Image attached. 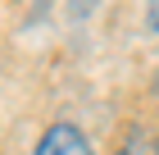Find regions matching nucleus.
Here are the masks:
<instances>
[{"label": "nucleus", "mask_w": 159, "mask_h": 155, "mask_svg": "<svg viewBox=\"0 0 159 155\" xmlns=\"http://www.w3.org/2000/svg\"><path fill=\"white\" fill-rule=\"evenodd\" d=\"M37 155H96V146L86 142V132L77 123H55L37 142Z\"/></svg>", "instance_id": "nucleus-1"}, {"label": "nucleus", "mask_w": 159, "mask_h": 155, "mask_svg": "<svg viewBox=\"0 0 159 155\" xmlns=\"http://www.w3.org/2000/svg\"><path fill=\"white\" fill-rule=\"evenodd\" d=\"M146 23L159 32V0H146Z\"/></svg>", "instance_id": "nucleus-2"}, {"label": "nucleus", "mask_w": 159, "mask_h": 155, "mask_svg": "<svg viewBox=\"0 0 159 155\" xmlns=\"http://www.w3.org/2000/svg\"><path fill=\"white\" fill-rule=\"evenodd\" d=\"M155 155H159V151H155Z\"/></svg>", "instance_id": "nucleus-3"}]
</instances>
